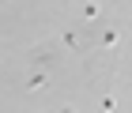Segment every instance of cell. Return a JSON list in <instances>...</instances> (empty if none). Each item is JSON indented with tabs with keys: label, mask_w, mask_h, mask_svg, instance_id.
Segmentation results:
<instances>
[{
	"label": "cell",
	"mask_w": 132,
	"mask_h": 113,
	"mask_svg": "<svg viewBox=\"0 0 132 113\" xmlns=\"http://www.w3.org/2000/svg\"><path fill=\"white\" fill-rule=\"evenodd\" d=\"M98 15V4H83V19H94Z\"/></svg>",
	"instance_id": "5b68a950"
},
{
	"label": "cell",
	"mask_w": 132,
	"mask_h": 113,
	"mask_svg": "<svg viewBox=\"0 0 132 113\" xmlns=\"http://www.w3.org/2000/svg\"><path fill=\"white\" fill-rule=\"evenodd\" d=\"M102 109H106V113H121V109H117V98H113V94H102Z\"/></svg>",
	"instance_id": "3957f363"
},
{
	"label": "cell",
	"mask_w": 132,
	"mask_h": 113,
	"mask_svg": "<svg viewBox=\"0 0 132 113\" xmlns=\"http://www.w3.org/2000/svg\"><path fill=\"white\" fill-rule=\"evenodd\" d=\"M117 41H121V30H117V27L102 34V45H106V49H117Z\"/></svg>",
	"instance_id": "6da1fadb"
},
{
	"label": "cell",
	"mask_w": 132,
	"mask_h": 113,
	"mask_svg": "<svg viewBox=\"0 0 132 113\" xmlns=\"http://www.w3.org/2000/svg\"><path fill=\"white\" fill-rule=\"evenodd\" d=\"M45 83H49V75H45V72H38V75H30V79H27V91H42Z\"/></svg>",
	"instance_id": "7a4b0ae2"
},
{
	"label": "cell",
	"mask_w": 132,
	"mask_h": 113,
	"mask_svg": "<svg viewBox=\"0 0 132 113\" xmlns=\"http://www.w3.org/2000/svg\"><path fill=\"white\" fill-rule=\"evenodd\" d=\"M61 113H76V106H64V109H61Z\"/></svg>",
	"instance_id": "8992f818"
},
{
	"label": "cell",
	"mask_w": 132,
	"mask_h": 113,
	"mask_svg": "<svg viewBox=\"0 0 132 113\" xmlns=\"http://www.w3.org/2000/svg\"><path fill=\"white\" fill-rule=\"evenodd\" d=\"M61 38H64V45H68V49H83V45H79V38H76L72 30H61Z\"/></svg>",
	"instance_id": "277c9868"
}]
</instances>
